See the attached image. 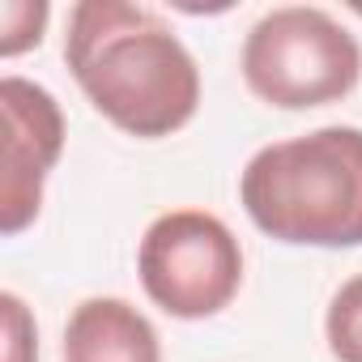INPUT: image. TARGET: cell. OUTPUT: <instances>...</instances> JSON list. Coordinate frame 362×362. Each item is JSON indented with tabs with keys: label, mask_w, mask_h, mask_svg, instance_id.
Returning a JSON list of instances; mask_svg holds the SVG:
<instances>
[{
	"label": "cell",
	"mask_w": 362,
	"mask_h": 362,
	"mask_svg": "<svg viewBox=\"0 0 362 362\" xmlns=\"http://www.w3.org/2000/svg\"><path fill=\"white\" fill-rule=\"evenodd\" d=\"M64 60L94 111H103L128 136H170L201 107V69L192 52L145 5H73Z\"/></svg>",
	"instance_id": "obj_1"
},
{
	"label": "cell",
	"mask_w": 362,
	"mask_h": 362,
	"mask_svg": "<svg viewBox=\"0 0 362 362\" xmlns=\"http://www.w3.org/2000/svg\"><path fill=\"white\" fill-rule=\"evenodd\" d=\"M239 201L277 243L362 247V128L328 124L256 149Z\"/></svg>",
	"instance_id": "obj_2"
},
{
	"label": "cell",
	"mask_w": 362,
	"mask_h": 362,
	"mask_svg": "<svg viewBox=\"0 0 362 362\" xmlns=\"http://www.w3.org/2000/svg\"><path fill=\"white\" fill-rule=\"evenodd\" d=\"M362 77L358 39L315 5L269 9L243 39V81L281 111L341 103Z\"/></svg>",
	"instance_id": "obj_3"
},
{
	"label": "cell",
	"mask_w": 362,
	"mask_h": 362,
	"mask_svg": "<svg viewBox=\"0 0 362 362\" xmlns=\"http://www.w3.org/2000/svg\"><path fill=\"white\" fill-rule=\"evenodd\" d=\"M136 273L153 307L175 320H209L243 286V247L230 226L205 209H170L149 222L136 247Z\"/></svg>",
	"instance_id": "obj_4"
},
{
	"label": "cell",
	"mask_w": 362,
	"mask_h": 362,
	"mask_svg": "<svg viewBox=\"0 0 362 362\" xmlns=\"http://www.w3.org/2000/svg\"><path fill=\"white\" fill-rule=\"evenodd\" d=\"M0 111H5V188H0V226L22 235L43 209V179L64 149V115L52 90L5 77L0 81Z\"/></svg>",
	"instance_id": "obj_5"
},
{
	"label": "cell",
	"mask_w": 362,
	"mask_h": 362,
	"mask_svg": "<svg viewBox=\"0 0 362 362\" xmlns=\"http://www.w3.org/2000/svg\"><path fill=\"white\" fill-rule=\"evenodd\" d=\"M64 362H162V345L132 303L86 298L64 324Z\"/></svg>",
	"instance_id": "obj_6"
},
{
	"label": "cell",
	"mask_w": 362,
	"mask_h": 362,
	"mask_svg": "<svg viewBox=\"0 0 362 362\" xmlns=\"http://www.w3.org/2000/svg\"><path fill=\"white\" fill-rule=\"evenodd\" d=\"M324 332H328V349L337 354V362H362V273L349 277L332 294Z\"/></svg>",
	"instance_id": "obj_7"
},
{
	"label": "cell",
	"mask_w": 362,
	"mask_h": 362,
	"mask_svg": "<svg viewBox=\"0 0 362 362\" xmlns=\"http://www.w3.org/2000/svg\"><path fill=\"white\" fill-rule=\"evenodd\" d=\"M0 22H5V30H0V56H18L43 39L47 5L43 0H5L0 5Z\"/></svg>",
	"instance_id": "obj_8"
},
{
	"label": "cell",
	"mask_w": 362,
	"mask_h": 362,
	"mask_svg": "<svg viewBox=\"0 0 362 362\" xmlns=\"http://www.w3.org/2000/svg\"><path fill=\"white\" fill-rule=\"evenodd\" d=\"M0 311H5V362H35L39 358V332L18 294H0Z\"/></svg>",
	"instance_id": "obj_9"
},
{
	"label": "cell",
	"mask_w": 362,
	"mask_h": 362,
	"mask_svg": "<svg viewBox=\"0 0 362 362\" xmlns=\"http://www.w3.org/2000/svg\"><path fill=\"white\" fill-rule=\"evenodd\" d=\"M354 13H358V18H362V0H358V5H354Z\"/></svg>",
	"instance_id": "obj_10"
}]
</instances>
